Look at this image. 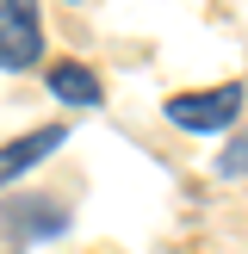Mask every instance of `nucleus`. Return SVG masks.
Wrapping results in <instances>:
<instances>
[{"mask_svg": "<svg viewBox=\"0 0 248 254\" xmlns=\"http://www.w3.org/2000/svg\"><path fill=\"white\" fill-rule=\"evenodd\" d=\"M161 112H168L180 130H223V124L242 118V87L230 81V87H211V93H174Z\"/></svg>", "mask_w": 248, "mask_h": 254, "instance_id": "obj_1", "label": "nucleus"}, {"mask_svg": "<svg viewBox=\"0 0 248 254\" xmlns=\"http://www.w3.org/2000/svg\"><path fill=\"white\" fill-rule=\"evenodd\" d=\"M68 6H87V0H68Z\"/></svg>", "mask_w": 248, "mask_h": 254, "instance_id": "obj_7", "label": "nucleus"}, {"mask_svg": "<svg viewBox=\"0 0 248 254\" xmlns=\"http://www.w3.org/2000/svg\"><path fill=\"white\" fill-rule=\"evenodd\" d=\"M62 223H68V205H62V198H31L25 192V205L19 198H12V205H0V230L12 236V254L19 248H31V242H44V236H56Z\"/></svg>", "mask_w": 248, "mask_h": 254, "instance_id": "obj_3", "label": "nucleus"}, {"mask_svg": "<svg viewBox=\"0 0 248 254\" xmlns=\"http://www.w3.org/2000/svg\"><path fill=\"white\" fill-rule=\"evenodd\" d=\"M68 143V130L62 124H44V130H31V136H12L6 149H0V186H12L25 168H37V161H50L56 149Z\"/></svg>", "mask_w": 248, "mask_h": 254, "instance_id": "obj_4", "label": "nucleus"}, {"mask_svg": "<svg viewBox=\"0 0 248 254\" xmlns=\"http://www.w3.org/2000/svg\"><path fill=\"white\" fill-rule=\"evenodd\" d=\"M44 56L37 0H0V68H31Z\"/></svg>", "mask_w": 248, "mask_h": 254, "instance_id": "obj_2", "label": "nucleus"}, {"mask_svg": "<svg viewBox=\"0 0 248 254\" xmlns=\"http://www.w3.org/2000/svg\"><path fill=\"white\" fill-rule=\"evenodd\" d=\"M217 168H223V174H242V168H248V130L236 136V149H230V155L217 161Z\"/></svg>", "mask_w": 248, "mask_h": 254, "instance_id": "obj_6", "label": "nucleus"}, {"mask_svg": "<svg viewBox=\"0 0 248 254\" xmlns=\"http://www.w3.org/2000/svg\"><path fill=\"white\" fill-rule=\"evenodd\" d=\"M50 93L62 99V106H81V112H93L99 99V74L87 68V62H56V68H50Z\"/></svg>", "mask_w": 248, "mask_h": 254, "instance_id": "obj_5", "label": "nucleus"}]
</instances>
